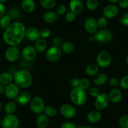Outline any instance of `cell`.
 Wrapping results in <instances>:
<instances>
[{
  "label": "cell",
  "mask_w": 128,
  "mask_h": 128,
  "mask_svg": "<svg viewBox=\"0 0 128 128\" xmlns=\"http://www.w3.org/2000/svg\"><path fill=\"white\" fill-rule=\"evenodd\" d=\"M36 7L34 0H23L22 2V8L25 13H30L34 12Z\"/></svg>",
  "instance_id": "d6986e66"
},
{
  "label": "cell",
  "mask_w": 128,
  "mask_h": 128,
  "mask_svg": "<svg viewBox=\"0 0 128 128\" xmlns=\"http://www.w3.org/2000/svg\"><path fill=\"white\" fill-rule=\"evenodd\" d=\"M97 22H98V28H100L101 30L105 29L107 27V26H108V20H107V18H105L104 16H100V18H99V19L97 20Z\"/></svg>",
  "instance_id": "e575fe53"
},
{
  "label": "cell",
  "mask_w": 128,
  "mask_h": 128,
  "mask_svg": "<svg viewBox=\"0 0 128 128\" xmlns=\"http://www.w3.org/2000/svg\"><path fill=\"white\" fill-rule=\"evenodd\" d=\"M40 36L44 39L48 38L49 36H50V35H51L52 34L51 30L48 28H44L41 29L40 30Z\"/></svg>",
  "instance_id": "74e56055"
},
{
  "label": "cell",
  "mask_w": 128,
  "mask_h": 128,
  "mask_svg": "<svg viewBox=\"0 0 128 128\" xmlns=\"http://www.w3.org/2000/svg\"><path fill=\"white\" fill-rule=\"evenodd\" d=\"M70 98L74 104L77 106H82L87 101V94L86 90L80 87H74L70 93Z\"/></svg>",
  "instance_id": "3957f363"
},
{
  "label": "cell",
  "mask_w": 128,
  "mask_h": 128,
  "mask_svg": "<svg viewBox=\"0 0 128 128\" xmlns=\"http://www.w3.org/2000/svg\"><path fill=\"white\" fill-rule=\"evenodd\" d=\"M99 67L97 64H90L87 66L86 68V73L88 76H94L98 74Z\"/></svg>",
  "instance_id": "484cf974"
},
{
  "label": "cell",
  "mask_w": 128,
  "mask_h": 128,
  "mask_svg": "<svg viewBox=\"0 0 128 128\" xmlns=\"http://www.w3.org/2000/svg\"><path fill=\"white\" fill-rule=\"evenodd\" d=\"M107 81H108V76L105 74H97L96 76H94L93 82L96 86H102L106 83Z\"/></svg>",
  "instance_id": "603a6c76"
},
{
  "label": "cell",
  "mask_w": 128,
  "mask_h": 128,
  "mask_svg": "<svg viewBox=\"0 0 128 128\" xmlns=\"http://www.w3.org/2000/svg\"><path fill=\"white\" fill-rule=\"evenodd\" d=\"M20 125L19 119L14 114H7L2 122L3 128H18Z\"/></svg>",
  "instance_id": "8992f818"
},
{
  "label": "cell",
  "mask_w": 128,
  "mask_h": 128,
  "mask_svg": "<svg viewBox=\"0 0 128 128\" xmlns=\"http://www.w3.org/2000/svg\"><path fill=\"white\" fill-rule=\"evenodd\" d=\"M16 110V105L13 102H9L6 104L4 110L7 114H13Z\"/></svg>",
  "instance_id": "4dcf8cb0"
},
{
  "label": "cell",
  "mask_w": 128,
  "mask_h": 128,
  "mask_svg": "<svg viewBox=\"0 0 128 128\" xmlns=\"http://www.w3.org/2000/svg\"><path fill=\"white\" fill-rule=\"evenodd\" d=\"M22 56L25 60L28 62L35 60L37 55L36 49L32 46H26L22 50Z\"/></svg>",
  "instance_id": "4fadbf2b"
},
{
  "label": "cell",
  "mask_w": 128,
  "mask_h": 128,
  "mask_svg": "<svg viewBox=\"0 0 128 128\" xmlns=\"http://www.w3.org/2000/svg\"><path fill=\"white\" fill-rule=\"evenodd\" d=\"M126 62L127 64H128V55H127V56H126Z\"/></svg>",
  "instance_id": "9f6ffc18"
},
{
  "label": "cell",
  "mask_w": 128,
  "mask_h": 128,
  "mask_svg": "<svg viewBox=\"0 0 128 128\" xmlns=\"http://www.w3.org/2000/svg\"><path fill=\"white\" fill-rule=\"evenodd\" d=\"M13 79L14 76L10 72H4L0 75V83L4 86H7L12 83Z\"/></svg>",
  "instance_id": "cb8c5ba5"
},
{
  "label": "cell",
  "mask_w": 128,
  "mask_h": 128,
  "mask_svg": "<svg viewBox=\"0 0 128 128\" xmlns=\"http://www.w3.org/2000/svg\"><path fill=\"white\" fill-rule=\"evenodd\" d=\"M35 48L38 52H44L47 48V43L44 38H40L36 41L35 44Z\"/></svg>",
  "instance_id": "83f0119b"
},
{
  "label": "cell",
  "mask_w": 128,
  "mask_h": 128,
  "mask_svg": "<svg viewBox=\"0 0 128 128\" xmlns=\"http://www.w3.org/2000/svg\"><path fill=\"white\" fill-rule=\"evenodd\" d=\"M109 86H111L112 87H116L119 85V81L116 77H112L109 79Z\"/></svg>",
  "instance_id": "f6af8a7d"
},
{
  "label": "cell",
  "mask_w": 128,
  "mask_h": 128,
  "mask_svg": "<svg viewBox=\"0 0 128 128\" xmlns=\"http://www.w3.org/2000/svg\"><path fill=\"white\" fill-rule=\"evenodd\" d=\"M6 8L4 4L3 3L0 2V18H2L3 15H4L5 13Z\"/></svg>",
  "instance_id": "681fc988"
},
{
  "label": "cell",
  "mask_w": 128,
  "mask_h": 128,
  "mask_svg": "<svg viewBox=\"0 0 128 128\" xmlns=\"http://www.w3.org/2000/svg\"><path fill=\"white\" fill-rule=\"evenodd\" d=\"M11 18L8 14H4L0 18V27L3 30H6L10 26L11 23Z\"/></svg>",
  "instance_id": "f1b7e54d"
},
{
  "label": "cell",
  "mask_w": 128,
  "mask_h": 128,
  "mask_svg": "<svg viewBox=\"0 0 128 128\" xmlns=\"http://www.w3.org/2000/svg\"><path fill=\"white\" fill-rule=\"evenodd\" d=\"M94 36V40L101 44H106L110 42L112 39V34L107 30L102 29L95 33Z\"/></svg>",
  "instance_id": "277c9868"
},
{
  "label": "cell",
  "mask_w": 128,
  "mask_h": 128,
  "mask_svg": "<svg viewBox=\"0 0 128 128\" xmlns=\"http://www.w3.org/2000/svg\"><path fill=\"white\" fill-rule=\"evenodd\" d=\"M48 117L45 114H40L36 118V124L38 128H46L48 125Z\"/></svg>",
  "instance_id": "7402d4cb"
},
{
  "label": "cell",
  "mask_w": 128,
  "mask_h": 128,
  "mask_svg": "<svg viewBox=\"0 0 128 128\" xmlns=\"http://www.w3.org/2000/svg\"><path fill=\"white\" fill-rule=\"evenodd\" d=\"M102 115L99 110H92L89 112L87 114V119L89 122L92 123V124H96L98 123L101 120Z\"/></svg>",
  "instance_id": "ffe728a7"
},
{
  "label": "cell",
  "mask_w": 128,
  "mask_h": 128,
  "mask_svg": "<svg viewBox=\"0 0 128 128\" xmlns=\"http://www.w3.org/2000/svg\"><path fill=\"white\" fill-rule=\"evenodd\" d=\"M88 42H93V41H94V36L93 37H89L88 38Z\"/></svg>",
  "instance_id": "db71d44e"
},
{
  "label": "cell",
  "mask_w": 128,
  "mask_h": 128,
  "mask_svg": "<svg viewBox=\"0 0 128 128\" xmlns=\"http://www.w3.org/2000/svg\"><path fill=\"white\" fill-rule=\"evenodd\" d=\"M84 28L88 34H95L98 28V22L93 17H88L85 20Z\"/></svg>",
  "instance_id": "5bb4252c"
},
{
  "label": "cell",
  "mask_w": 128,
  "mask_h": 128,
  "mask_svg": "<svg viewBox=\"0 0 128 128\" xmlns=\"http://www.w3.org/2000/svg\"><path fill=\"white\" fill-rule=\"evenodd\" d=\"M109 96L106 93H101L96 98L95 100V108L98 110H102L108 106L109 104Z\"/></svg>",
  "instance_id": "ba28073f"
},
{
  "label": "cell",
  "mask_w": 128,
  "mask_h": 128,
  "mask_svg": "<svg viewBox=\"0 0 128 128\" xmlns=\"http://www.w3.org/2000/svg\"><path fill=\"white\" fill-rule=\"evenodd\" d=\"M2 119H1V118H0V125L2 124Z\"/></svg>",
  "instance_id": "680465c9"
},
{
  "label": "cell",
  "mask_w": 128,
  "mask_h": 128,
  "mask_svg": "<svg viewBox=\"0 0 128 128\" xmlns=\"http://www.w3.org/2000/svg\"><path fill=\"white\" fill-rule=\"evenodd\" d=\"M19 94L20 87L15 83H11L6 86L4 94L8 99H16Z\"/></svg>",
  "instance_id": "30bf717a"
},
{
  "label": "cell",
  "mask_w": 128,
  "mask_h": 128,
  "mask_svg": "<svg viewBox=\"0 0 128 128\" xmlns=\"http://www.w3.org/2000/svg\"><path fill=\"white\" fill-rule=\"evenodd\" d=\"M62 56V50L60 47L52 46L48 48L46 53V58L48 61L55 62L58 61Z\"/></svg>",
  "instance_id": "9c48e42d"
},
{
  "label": "cell",
  "mask_w": 128,
  "mask_h": 128,
  "mask_svg": "<svg viewBox=\"0 0 128 128\" xmlns=\"http://www.w3.org/2000/svg\"><path fill=\"white\" fill-rule=\"evenodd\" d=\"M77 128H92V127L87 126H82L77 127Z\"/></svg>",
  "instance_id": "816d5d0a"
},
{
  "label": "cell",
  "mask_w": 128,
  "mask_h": 128,
  "mask_svg": "<svg viewBox=\"0 0 128 128\" xmlns=\"http://www.w3.org/2000/svg\"><path fill=\"white\" fill-rule=\"evenodd\" d=\"M79 82H80V80H78V78H74L70 80V84L71 86L73 87V88H74V87H79Z\"/></svg>",
  "instance_id": "c3c4849f"
},
{
  "label": "cell",
  "mask_w": 128,
  "mask_h": 128,
  "mask_svg": "<svg viewBox=\"0 0 128 128\" xmlns=\"http://www.w3.org/2000/svg\"><path fill=\"white\" fill-rule=\"evenodd\" d=\"M119 86L123 89H128V76H124L120 79Z\"/></svg>",
  "instance_id": "f35d334b"
},
{
  "label": "cell",
  "mask_w": 128,
  "mask_h": 128,
  "mask_svg": "<svg viewBox=\"0 0 128 128\" xmlns=\"http://www.w3.org/2000/svg\"><path fill=\"white\" fill-rule=\"evenodd\" d=\"M89 94L93 98H96L100 94V92L98 88L96 87H92L89 89Z\"/></svg>",
  "instance_id": "60d3db41"
},
{
  "label": "cell",
  "mask_w": 128,
  "mask_h": 128,
  "mask_svg": "<svg viewBox=\"0 0 128 128\" xmlns=\"http://www.w3.org/2000/svg\"><path fill=\"white\" fill-rule=\"evenodd\" d=\"M69 7L76 15L80 14L84 11V4L81 0H70Z\"/></svg>",
  "instance_id": "e0dca14e"
},
{
  "label": "cell",
  "mask_w": 128,
  "mask_h": 128,
  "mask_svg": "<svg viewBox=\"0 0 128 128\" xmlns=\"http://www.w3.org/2000/svg\"><path fill=\"white\" fill-rule=\"evenodd\" d=\"M99 5L98 0H87L86 7L90 11H94L97 9Z\"/></svg>",
  "instance_id": "d6a6232c"
},
{
  "label": "cell",
  "mask_w": 128,
  "mask_h": 128,
  "mask_svg": "<svg viewBox=\"0 0 128 128\" xmlns=\"http://www.w3.org/2000/svg\"><path fill=\"white\" fill-rule=\"evenodd\" d=\"M25 31L26 28L23 23L15 22L4 30L3 34V39L9 46H17L24 39Z\"/></svg>",
  "instance_id": "6da1fadb"
},
{
  "label": "cell",
  "mask_w": 128,
  "mask_h": 128,
  "mask_svg": "<svg viewBox=\"0 0 128 128\" xmlns=\"http://www.w3.org/2000/svg\"><path fill=\"white\" fill-rule=\"evenodd\" d=\"M2 109H3V106H2V102H0V112H2Z\"/></svg>",
  "instance_id": "11a10c76"
},
{
  "label": "cell",
  "mask_w": 128,
  "mask_h": 128,
  "mask_svg": "<svg viewBox=\"0 0 128 128\" xmlns=\"http://www.w3.org/2000/svg\"><path fill=\"white\" fill-rule=\"evenodd\" d=\"M119 13V9L114 4H109L106 6L103 9L102 14L107 19H110L116 16Z\"/></svg>",
  "instance_id": "2e32d148"
},
{
  "label": "cell",
  "mask_w": 128,
  "mask_h": 128,
  "mask_svg": "<svg viewBox=\"0 0 128 128\" xmlns=\"http://www.w3.org/2000/svg\"><path fill=\"white\" fill-rule=\"evenodd\" d=\"M66 11H67V8L64 4H60L56 8V14L58 16H63L64 14H66Z\"/></svg>",
  "instance_id": "ab89813d"
},
{
  "label": "cell",
  "mask_w": 128,
  "mask_h": 128,
  "mask_svg": "<svg viewBox=\"0 0 128 128\" xmlns=\"http://www.w3.org/2000/svg\"><path fill=\"white\" fill-rule=\"evenodd\" d=\"M119 6L121 9H126L128 7V0H119Z\"/></svg>",
  "instance_id": "7dc6e473"
},
{
  "label": "cell",
  "mask_w": 128,
  "mask_h": 128,
  "mask_svg": "<svg viewBox=\"0 0 128 128\" xmlns=\"http://www.w3.org/2000/svg\"><path fill=\"white\" fill-rule=\"evenodd\" d=\"M58 16L56 14V12H54L53 11H48L44 13L43 19L46 23H52L58 19Z\"/></svg>",
  "instance_id": "d4e9b609"
},
{
  "label": "cell",
  "mask_w": 128,
  "mask_h": 128,
  "mask_svg": "<svg viewBox=\"0 0 128 128\" xmlns=\"http://www.w3.org/2000/svg\"><path fill=\"white\" fill-rule=\"evenodd\" d=\"M108 96H109V100L114 103L119 102L122 98L121 92L118 88H113L110 90Z\"/></svg>",
  "instance_id": "44dd1931"
},
{
  "label": "cell",
  "mask_w": 128,
  "mask_h": 128,
  "mask_svg": "<svg viewBox=\"0 0 128 128\" xmlns=\"http://www.w3.org/2000/svg\"><path fill=\"white\" fill-rule=\"evenodd\" d=\"M60 113L67 119H72L76 115V110L73 106L68 104H64L60 107Z\"/></svg>",
  "instance_id": "7c38bea8"
},
{
  "label": "cell",
  "mask_w": 128,
  "mask_h": 128,
  "mask_svg": "<svg viewBox=\"0 0 128 128\" xmlns=\"http://www.w3.org/2000/svg\"><path fill=\"white\" fill-rule=\"evenodd\" d=\"M30 105L32 111L38 114L43 113L45 108L44 100L39 96H35L32 98Z\"/></svg>",
  "instance_id": "5b68a950"
},
{
  "label": "cell",
  "mask_w": 128,
  "mask_h": 128,
  "mask_svg": "<svg viewBox=\"0 0 128 128\" xmlns=\"http://www.w3.org/2000/svg\"><path fill=\"white\" fill-rule=\"evenodd\" d=\"M65 18H66V20L67 22H73L74 21L76 20V15L73 13V12H72L70 11V12L67 13V14H66V16H65Z\"/></svg>",
  "instance_id": "b9f144b4"
},
{
  "label": "cell",
  "mask_w": 128,
  "mask_h": 128,
  "mask_svg": "<svg viewBox=\"0 0 128 128\" xmlns=\"http://www.w3.org/2000/svg\"><path fill=\"white\" fill-rule=\"evenodd\" d=\"M40 4L45 9H52L56 5V0H40Z\"/></svg>",
  "instance_id": "f546056e"
},
{
  "label": "cell",
  "mask_w": 128,
  "mask_h": 128,
  "mask_svg": "<svg viewBox=\"0 0 128 128\" xmlns=\"http://www.w3.org/2000/svg\"><path fill=\"white\" fill-rule=\"evenodd\" d=\"M8 15L9 16L11 20H15L20 17L21 12L17 8H12L8 11Z\"/></svg>",
  "instance_id": "836d02e7"
},
{
  "label": "cell",
  "mask_w": 128,
  "mask_h": 128,
  "mask_svg": "<svg viewBox=\"0 0 128 128\" xmlns=\"http://www.w3.org/2000/svg\"><path fill=\"white\" fill-rule=\"evenodd\" d=\"M7 0H0V2H1V3H4V2H6Z\"/></svg>",
  "instance_id": "6f0895ef"
},
{
  "label": "cell",
  "mask_w": 128,
  "mask_h": 128,
  "mask_svg": "<svg viewBox=\"0 0 128 128\" xmlns=\"http://www.w3.org/2000/svg\"><path fill=\"white\" fill-rule=\"evenodd\" d=\"M20 50L16 46H10L5 51L4 56L7 61L10 62H14L16 61L20 57Z\"/></svg>",
  "instance_id": "8fae6325"
},
{
  "label": "cell",
  "mask_w": 128,
  "mask_h": 128,
  "mask_svg": "<svg viewBox=\"0 0 128 128\" xmlns=\"http://www.w3.org/2000/svg\"></svg>",
  "instance_id": "91938a15"
},
{
  "label": "cell",
  "mask_w": 128,
  "mask_h": 128,
  "mask_svg": "<svg viewBox=\"0 0 128 128\" xmlns=\"http://www.w3.org/2000/svg\"><path fill=\"white\" fill-rule=\"evenodd\" d=\"M108 2H110V3H116V2H118L119 0H108Z\"/></svg>",
  "instance_id": "f5cc1de1"
},
{
  "label": "cell",
  "mask_w": 128,
  "mask_h": 128,
  "mask_svg": "<svg viewBox=\"0 0 128 128\" xmlns=\"http://www.w3.org/2000/svg\"><path fill=\"white\" fill-rule=\"evenodd\" d=\"M14 82L20 88H28L33 82V77L28 71L20 70L14 74Z\"/></svg>",
  "instance_id": "7a4b0ae2"
},
{
  "label": "cell",
  "mask_w": 128,
  "mask_h": 128,
  "mask_svg": "<svg viewBox=\"0 0 128 128\" xmlns=\"http://www.w3.org/2000/svg\"><path fill=\"white\" fill-rule=\"evenodd\" d=\"M44 114L49 118H53L55 117L57 114L56 109L53 106H47L45 107L44 109Z\"/></svg>",
  "instance_id": "1f68e13d"
},
{
  "label": "cell",
  "mask_w": 128,
  "mask_h": 128,
  "mask_svg": "<svg viewBox=\"0 0 128 128\" xmlns=\"http://www.w3.org/2000/svg\"><path fill=\"white\" fill-rule=\"evenodd\" d=\"M60 128H77V126L73 123L67 122L63 123L61 125Z\"/></svg>",
  "instance_id": "bcb514c9"
},
{
  "label": "cell",
  "mask_w": 128,
  "mask_h": 128,
  "mask_svg": "<svg viewBox=\"0 0 128 128\" xmlns=\"http://www.w3.org/2000/svg\"><path fill=\"white\" fill-rule=\"evenodd\" d=\"M25 36L28 40L32 42H36L41 38L40 31L35 27L26 28Z\"/></svg>",
  "instance_id": "9a60e30c"
},
{
  "label": "cell",
  "mask_w": 128,
  "mask_h": 128,
  "mask_svg": "<svg viewBox=\"0 0 128 128\" xmlns=\"http://www.w3.org/2000/svg\"><path fill=\"white\" fill-rule=\"evenodd\" d=\"M90 86V82L87 78H83L80 80L79 87L83 89H87V88H89Z\"/></svg>",
  "instance_id": "8d00e7d4"
},
{
  "label": "cell",
  "mask_w": 128,
  "mask_h": 128,
  "mask_svg": "<svg viewBox=\"0 0 128 128\" xmlns=\"http://www.w3.org/2000/svg\"><path fill=\"white\" fill-rule=\"evenodd\" d=\"M120 23L126 26H128V12H126L120 18Z\"/></svg>",
  "instance_id": "ee69618b"
},
{
  "label": "cell",
  "mask_w": 128,
  "mask_h": 128,
  "mask_svg": "<svg viewBox=\"0 0 128 128\" xmlns=\"http://www.w3.org/2000/svg\"><path fill=\"white\" fill-rule=\"evenodd\" d=\"M52 44L53 46H56V47H60L61 45L62 44V40L61 38L59 36H55L52 40Z\"/></svg>",
  "instance_id": "7bdbcfd3"
},
{
  "label": "cell",
  "mask_w": 128,
  "mask_h": 128,
  "mask_svg": "<svg viewBox=\"0 0 128 128\" xmlns=\"http://www.w3.org/2000/svg\"><path fill=\"white\" fill-rule=\"evenodd\" d=\"M4 90H5L4 86L0 83V94H2L4 93Z\"/></svg>",
  "instance_id": "f907efd6"
},
{
  "label": "cell",
  "mask_w": 128,
  "mask_h": 128,
  "mask_svg": "<svg viewBox=\"0 0 128 128\" xmlns=\"http://www.w3.org/2000/svg\"><path fill=\"white\" fill-rule=\"evenodd\" d=\"M97 64L102 68H107L111 63V56L110 54L106 51L100 52L96 58Z\"/></svg>",
  "instance_id": "52a82bcc"
},
{
  "label": "cell",
  "mask_w": 128,
  "mask_h": 128,
  "mask_svg": "<svg viewBox=\"0 0 128 128\" xmlns=\"http://www.w3.org/2000/svg\"><path fill=\"white\" fill-rule=\"evenodd\" d=\"M60 49L62 52L65 54H72L75 50V46L70 42H66L62 43L60 46Z\"/></svg>",
  "instance_id": "4316f807"
},
{
  "label": "cell",
  "mask_w": 128,
  "mask_h": 128,
  "mask_svg": "<svg viewBox=\"0 0 128 128\" xmlns=\"http://www.w3.org/2000/svg\"><path fill=\"white\" fill-rule=\"evenodd\" d=\"M32 97L30 92L28 91H24L20 93L16 98V101L20 106H26L30 103Z\"/></svg>",
  "instance_id": "ac0fdd59"
},
{
  "label": "cell",
  "mask_w": 128,
  "mask_h": 128,
  "mask_svg": "<svg viewBox=\"0 0 128 128\" xmlns=\"http://www.w3.org/2000/svg\"><path fill=\"white\" fill-rule=\"evenodd\" d=\"M119 125L121 128H128V114L123 116L119 119Z\"/></svg>",
  "instance_id": "d590c367"
}]
</instances>
